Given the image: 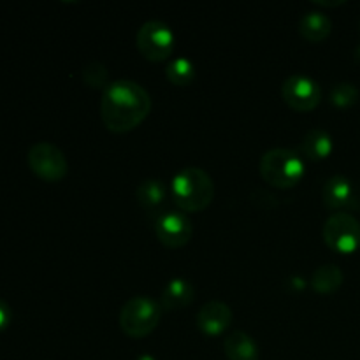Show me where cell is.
<instances>
[{"mask_svg":"<svg viewBox=\"0 0 360 360\" xmlns=\"http://www.w3.org/2000/svg\"><path fill=\"white\" fill-rule=\"evenodd\" d=\"M322 202L330 211H350L360 207V195L354 183L343 174H334L323 183Z\"/></svg>","mask_w":360,"mask_h":360,"instance_id":"cell-10","label":"cell"},{"mask_svg":"<svg viewBox=\"0 0 360 360\" xmlns=\"http://www.w3.org/2000/svg\"><path fill=\"white\" fill-rule=\"evenodd\" d=\"M27 162L35 176L49 183L60 181L69 172V162L56 144L39 141L28 150Z\"/></svg>","mask_w":360,"mask_h":360,"instance_id":"cell-7","label":"cell"},{"mask_svg":"<svg viewBox=\"0 0 360 360\" xmlns=\"http://www.w3.org/2000/svg\"><path fill=\"white\" fill-rule=\"evenodd\" d=\"M162 313H164V308L160 301H155L148 295H134L122 306L120 327L129 338L141 340L157 329Z\"/></svg>","mask_w":360,"mask_h":360,"instance_id":"cell-4","label":"cell"},{"mask_svg":"<svg viewBox=\"0 0 360 360\" xmlns=\"http://www.w3.org/2000/svg\"><path fill=\"white\" fill-rule=\"evenodd\" d=\"M174 32L160 20H148L136 34V46L141 55L151 62H164L174 49Z\"/></svg>","mask_w":360,"mask_h":360,"instance_id":"cell-6","label":"cell"},{"mask_svg":"<svg viewBox=\"0 0 360 360\" xmlns=\"http://www.w3.org/2000/svg\"><path fill=\"white\" fill-rule=\"evenodd\" d=\"M357 56L360 58V46H359V49H357Z\"/></svg>","mask_w":360,"mask_h":360,"instance_id":"cell-24","label":"cell"},{"mask_svg":"<svg viewBox=\"0 0 360 360\" xmlns=\"http://www.w3.org/2000/svg\"><path fill=\"white\" fill-rule=\"evenodd\" d=\"M333 32V20L322 11H308L299 21V34L309 42H322Z\"/></svg>","mask_w":360,"mask_h":360,"instance_id":"cell-15","label":"cell"},{"mask_svg":"<svg viewBox=\"0 0 360 360\" xmlns=\"http://www.w3.org/2000/svg\"><path fill=\"white\" fill-rule=\"evenodd\" d=\"M11 319H13V313H11L9 304L0 299V330H4L7 326H9Z\"/></svg>","mask_w":360,"mask_h":360,"instance_id":"cell-21","label":"cell"},{"mask_svg":"<svg viewBox=\"0 0 360 360\" xmlns=\"http://www.w3.org/2000/svg\"><path fill=\"white\" fill-rule=\"evenodd\" d=\"M260 176L269 186L294 188L306 174L304 157L292 148H271L260 158Z\"/></svg>","mask_w":360,"mask_h":360,"instance_id":"cell-3","label":"cell"},{"mask_svg":"<svg viewBox=\"0 0 360 360\" xmlns=\"http://www.w3.org/2000/svg\"><path fill=\"white\" fill-rule=\"evenodd\" d=\"M153 108L150 94L132 79L111 81L102 91L101 116L111 132L125 134L139 127Z\"/></svg>","mask_w":360,"mask_h":360,"instance_id":"cell-1","label":"cell"},{"mask_svg":"<svg viewBox=\"0 0 360 360\" xmlns=\"http://www.w3.org/2000/svg\"><path fill=\"white\" fill-rule=\"evenodd\" d=\"M343 281L345 274L340 266H336V264H322V266L313 271L309 283H311V288L316 294L329 295L334 294L343 285Z\"/></svg>","mask_w":360,"mask_h":360,"instance_id":"cell-17","label":"cell"},{"mask_svg":"<svg viewBox=\"0 0 360 360\" xmlns=\"http://www.w3.org/2000/svg\"><path fill=\"white\" fill-rule=\"evenodd\" d=\"M81 76H83V81L90 88H102L108 86V69H105L104 63L101 62H88L86 65L81 70Z\"/></svg>","mask_w":360,"mask_h":360,"instance_id":"cell-20","label":"cell"},{"mask_svg":"<svg viewBox=\"0 0 360 360\" xmlns=\"http://www.w3.org/2000/svg\"><path fill=\"white\" fill-rule=\"evenodd\" d=\"M232 309L227 302L214 301L206 302L197 311L195 323L206 336H220L232 323Z\"/></svg>","mask_w":360,"mask_h":360,"instance_id":"cell-11","label":"cell"},{"mask_svg":"<svg viewBox=\"0 0 360 360\" xmlns=\"http://www.w3.org/2000/svg\"><path fill=\"white\" fill-rule=\"evenodd\" d=\"M334 150V141L330 137V134L326 129H316L308 130L304 134L301 141V146H299V153L302 155L308 160H326Z\"/></svg>","mask_w":360,"mask_h":360,"instance_id":"cell-14","label":"cell"},{"mask_svg":"<svg viewBox=\"0 0 360 360\" xmlns=\"http://www.w3.org/2000/svg\"><path fill=\"white\" fill-rule=\"evenodd\" d=\"M137 360H155V359L151 357V355H141V357L137 359Z\"/></svg>","mask_w":360,"mask_h":360,"instance_id":"cell-23","label":"cell"},{"mask_svg":"<svg viewBox=\"0 0 360 360\" xmlns=\"http://www.w3.org/2000/svg\"><path fill=\"white\" fill-rule=\"evenodd\" d=\"M326 245L341 255H352L360 248V224L348 211H336L322 227Z\"/></svg>","mask_w":360,"mask_h":360,"instance_id":"cell-5","label":"cell"},{"mask_svg":"<svg viewBox=\"0 0 360 360\" xmlns=\"http://www.w3.org/2000/svg\"><path fill=\"white\" fill-rule=\"evenodd\" d=\"M359 88L355 86L352 81H340V83L334 84L333 88H330V104L336 105V108H350V105H354L355 102L359 101Z\"/></svg>","mask_w":360,"mask_h":360,"instance_id":"cell-19","label":"cell"},{"mask_svg":"<svg viewBox=\"0 0 360 360\" xmlns=\"http://www.w3.org/2000/svg\"><path fill=\"white\" fill-rule=\"evenodd\" d=\"M136 197L139 206L148 213H158L165 210V202L171 197V188L162 179L148 178L141 181L136 188Z\"/></svg>","mask_w":360,"mask_h":360,"instance_id":"cell-12","label":"cell"},{"mask_svg":"<svg viewBox=\"0 0 360 360\" xmlns=\"http://www.w3.org/2000/svg\"><path fill=\"white\" fill-rule=\"evenodd\" d=\"M316 4H319V6H340V4H345V0H341V2H327V0H315Z\"/></svg>","mask_w":360,"mask_h":360,"instance_id":"cell-22","label":"cell"},{"mask_svg":"<svg viewBox=\"0 0 360 360\" xmlns=\"http://www.w3.org/2000/svg\"><path fill=\"white\" fill-rule=\"evenodd\" d=\"M171 197L183 213H200L214 199V183L202 167L179 169L171 181Z\"/></svg>","mask_w":360,"mask_h":360,"instance_id":"cell-2","label":"cell"},{"mask_svg":"<svg viewBox=\"0 0 360 360\" xmlns=\"http://www.w3.org/2000/svg\"><path fill=\"white\" fill-rule=\"evenodd\" d=\"M225 357L229 360H257L259 347L255 340L245 330H234L224 341Z\"/></svg>","mask_w":360,"mask_h":360,"instance_id":"cell-16","label":"cell"},{"mask_svg":"<svg viewBox=\"0 0 360 360\" xmlns=\"http://www.w3.org/2000/svg\"><path fill=\"white\" fill-rule=\"evenodd\" d=\"M153 231L157 239L167 248L176 250L192 239L193 225L188 214L178 207H165L153 214Z\"/></svg>","mask_w":360,"mask_h":360,"instance_id":"cell-8","label":"cell"},{"mask_svg":"<svg viewBox=\"0 0 360 360\" xmlns=\"http://www.w3.org/2000/svg\"><path fill=\"white\" fill-rule=\"evenodd\" d=\"M195 295V287L186 278H172L162 288L160 304L164 311H178L186 308Z\"/></svg>","mask_w":360,"mask_h":360,"instance_id":"cell-13","label":"cell"},{"mask_svg":"<svg viewBox=\"0 0 360 360\" xmlns=\"http://www.w3.org/2000/svg\"><path fill=\"white\" fill-rule=\"evenodd\" d=\"M195 63L186 56H178L167 62L165 67V77L176 86H188L195 79Z\"/></svg>","mask_w":360,"mask_h":360,"instance_id":"cell-18","label":"cell"},{"mask_svg":"<svg viewBox=\"0 0 360 360\" xmlns=\"http://www.w3.org/2000/svg\"><path fill=\"white\" fill-rule=\"evenodd\" d=\"M281 97L294 111L308 112L322 101V88L306 74H292L281 84Z\"/></svg>","mask_w":360,"mask_h":360,"instance_id":"cell-9","label":"cell"}]
</instances>
